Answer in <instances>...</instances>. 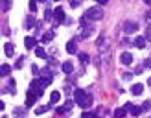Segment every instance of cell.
I'll use <instances>...</instances> for the list:
<instances>
[{
	"instance_id": "cell-1",
	"label": "cell",
	"mask_w": 151,
	"mask_h": 118,
	"mask_svg": "<svg viewBox=\"0 0 151 118\" xmlns=\"http://www.w3.org/2000/svg\"><path fill=\"white\" fill-rule=\"evenodd\" d=\"M85 17L88 20H101L103 19V9L100 6H92V7H88L85 11Z\"/></svg>"
},
{
	"instance_id": "cell-2",
	"label": "cell",
	"mask_w": 151,
	"mask_h": 118,
	"mask_svg": "<svg viewBox=\"0 0 151 118\" xmlns=\"http://www.w3.org/2000/svg\"><path fill=\"white\" fill-rule=\"evenodd\" d=\"M74 98H76V103H78L79 107L85 109V101H87V98H88V94H85V91H83V88H78V91L74 92Z\"/></svg>"
},
{
	"instance_id": "cell-3",
	"label": "cell",
	"mask_w": 151,
	"mask_h": 118,
	"mask_svg": "<svg viewBox=\"0 0 151 118\" xmlns=\"http://www.w3.org/2000/svg\"><path fill=\"white\" fill-rule=\"evenodd\" d=\"M44 87H46V85H44V81L37 78V79H33V81H32V85H29V91H33V92H37V96H41Z\"/></svg>"
},
{
	"instance_id": "cell-4",
	"label": "cell",
	"mask_w": 151,
	"mask_h": 118,
	"mask_svg": "<svg viewBox=\"0 0 151 118\" xmlns=\"http://www.w3.org/2000/svg\"><path fill=\"white\" fill-rule=\"evenodd\" d=\"M37 92H33V91H28V94H26V105L28 107H32V105H35V101H37Z\"/></svg>"
},
{
	"instance_id": "cell-5",
	"label": "cell",
	"mask_w": 151,
	"mask_h": 118,
	"mask_svg": "<svg viewBox=\"0 0 151 118\" xmlns=\"http://www.w3.org/2000/svg\"><path fill=\"white\" fill-rule=\"evenodd\" d=\"M54 19H55V22H57V24H59V22H63V20H65V9H63L61 6H59V7H55V9H54Z\"/></svg>"
},
{
	"instance_id": "cell-6",
	"label": "cell",
	"mask_w": 151,
	"mask_h": 118,
	"mask_svg": "<svg viewBox=\"0 0 151 118\" xmlns=\"http://www.w3.org/2000/svg\"><path fill=\"white\" fill-rule=\"evenodd\" d=\"M138 30V24L137 22H124V32L125 33H134Z\"/></svg>"
},
{
	"instance_id": "cell-7",
	"label": "cell",
	"mask_w": 151,
	"mask_h": 118,
	"mask_svg": "<svg viewBox=\"0 0 151 118\" xmlns=\"http://www.w3.org/2000/svg\"><path fill=\"white\" fill-rule=\"evenodd\" d=\"M129 107H131V103H125V107L116 109V111H114V118H124V116H125V113L129 111Z\"/></svg>"
},
{
	"instance_id": "cell-8",
	"label": "cell",
	"mask_w": 151,
	"mask_h": 118,
	"mask_svg": "<svg viewBox=\"0 0 151 118\" xmlns=\"http://www.w3.org/2000/svg\"><path fill=\"white\" fill-rule=\"evenodd\" d=\"M120 61H122V65H131V63H133V55L129 54V52H122Z\"/></svg>"
},
{
	"instance_id": "cell-9",
	"label": "cell",
	"mask_w": 151,
	"mask_h": 118,
	"mask_svg": "<svg viewBox=\"0 0 151 118\" xmlns=\"http://www.w3.org/2000/svg\"><path fill=\"white\" fill-rule=\"evenodd\" d=\"M133 46H137V48H140V50H142V48L146 46V37H142V35H138L137 39L133 41Z\"/></svg>"
},
{
	"instance_id": "cell-10",
	"label": "cell",
	"mask_w": 151,
	"mask_h": 118,
	"mask_svg": "<svg viewBox=\"0 0 151 118\" xmlns=\"http://www.w3.org/2000/svg\"><path fill=\"white\" fill-rule=\"evenodd\" d=\"M42 81H44V85H50L52 81H54V76H52V72H48V70H44V74H42V78H41Z\"/></svg>"
},
{
	"instance_id": "cell-11",
	"label": "cell",
	"mask_w": 151,
	"mask_h": 118,
	"mask_svg": "<svg viewBox=\"0 0 151 118\" xmlns=\"http://www.w3.org/2000/svg\"><path fill=\"white\" fill-rule=\"evenodd\" d=\"M66 52H68V54H76V52H78V46H76V39H72V41L66 42Z\"/></svg>"
},
{
	"instance_id": "cell-12",
	"label": "cell",
	"mask_w": 151,
	"mask_h": 118,
	"mask_svg": "<svg viewBox=\"0 0 151 118\" xmlns=\"http://www.w3.org/2000/svg\"><path fill=\"white\" fill-rule=\"evenodd\" d=\"M35 44H37V41H35V37H26V39H24V46H26L28 50H32V48L35 46Z\"/></svg>"
},
{
	"instance_id": "cell-13",
	"label": "cell",
	"mask_w": 151,
	"mask_h": 118,
	"mask_svg": "<svg viewBox=\"0 0 151 118\" xmlns=\"http://www.w3.org/2000/svg\"><path fill=\"white\" fill-rule=\"evenodd\" d=\"M4 54H6L7 57L15 54V48H13V44H11V42H6V44H4Z\"/></svg>"
},
{
	"instance_id": "cell-14",
	"label": "cell",
	"mask_w": 151,
	"mask_h": 118,
	"mask_svg": "<svg viewBox=\"0 0 151 118\" xmlns=\"http://www.w3.org/2000/svg\"><path fill=\"white\" fill-rule=\"evenodd\" d=\"M59 100H61V92H59V91H54V92L50 94V103H52V105H54V103H57Z\"/></svg>"
},
{
	"instance_id": "cell-15",
	"label": "cell",
	"mask_w": 151,
	"mask_h": 118,
	"mask_svg": "<svg viewBox=\"0 0 151 118\" xmlns=\"http://www.w3.org/2000/svg\"><path fill=\"white\" fill-rule=\"evenodd\" d=\"M131 92H133L134 96H138V94H142V92H144V85H140V83H137V85H133V87H131Z\"/></svg>"
},
{
	"instance_id": "cell-16",
	"label": "cell",
	"mask_w": 151,
	"mask_h": 118,
	"mask_svg": "<svg viewBox=\"0 0 151 118\" xmlns=\"http://www.w3.org/2000/svg\"><path fill=\"white\" fill-rule=\"evenodd\" d=\"M70 109H72V101H66L63 107H59V109H57V113H59V114H65V113H68Z\"/></svg>"
},
{
	"instance_id": "cell-17",
	"label": "cell",
	"mask_w": 151,
	"mask_h": 118,
	"mask_svg": "<svg viewBox=\"0 0 151 118\" xmlns=\"http://www.w3.org/2000/svg\"><path fill=\"white\" fill-rule=\"evenodd\" d=\"M61 68H63V72H65V74H72L74 66H72V63H70V61H66V63H63V66H61Z\"/></svg>"
},
{
	"instance_id": "cell-18",
	"label": "cell",
	"mask_w": 151,
	"mask_h": 118,
	"mask_svg": "<svg viewBox=\"0 0 151 118\" xmlns=\"http://www.w3.org/2000/svg\"><path fill=\"white\" fill-rule=\"evenodd\" d=\"M50 107H52V103H48V105H41V107H37V109H35V114H44Z\"/></svg>"
},
{
	"instance_id": "cell-19",
	"label": "cell",
	"mask_w": 151,
	"mask_h": 118,
	"mask_svg": "<svg viewBox=\"0 0 151 118\" xmlns=\"http://www.w3.org/2000/svg\"><path fill=\"white\" fill-rule=\"evenodd\" d=\"M142 111H144V109H142V107H137V105H131V107H129V113H131L133 116H138Z\"/></svg>"
},
{
	"instance_id": "cell-20",
	"label": "cell",
	"mask_w": 151,
	"mask_h": 118,
	"mask_svg": "<svg viewBox=\"0 0 151 118\" xmlns=\"http://www.w3.org/2000/svg\"><path fill=\"white\" fill-rule=\"evenodd\" d=\"M92 35V28L87 26V28H83V33H81V39H87V37Z\"/></svg>"
},
{
	"instance_id": "cell-21",
	"label": "cell",
	"mask_w": 151,
	"mask_h": 118,
	"mask_svg": "<svg viewBox=\"0 0 151 118\" xmlns=\"http://www.w3.org/2000/svg\"><path fill=\"white\" fill-rule=\"evenodd\" d=\"M0 72H2V76H7V74L11 72V66L7 65V63H4L2 66H0Z\"/></svg>"
},
{
	"instance_id": "cell-22",
	"label": "cell",
	"mask_w": 151,
	"mask_h": 118,
	"mask_svg": "<svg viewBox=\"0 0 151 118\" xmlns=\"http://www.w3.org/2000/svg\"><path fill=\"white\" fill-rule=\"evenodd\" d=\"M35 55L37 57H46V52H44L41 46H35Z\"/></svg>"
},
{
	"instance_id": "cell-23",
	"label": "cell",
	"mask_w": 151,
	"mask_h": 118,
	"mask_svg": "<svg viewBox=\"0 0 151 118\" xmlns=\"http://www.w3.org/2000/svg\"><path fill=\"white\" fill-rule=\"evenodd\" d=\"M52 39H54V32H46V33L42 35V41H44V42H48V41H52Z\"/></svg>"
},
{
	"instance_id": "cell-24",
	"label": "cell",
	"mask_w": 151,
	"mask_h": 118,
	"mask_svg": "<svg viewBox=\"0 0 151 118\" xmlns=\"http://www.w3.org/2000/svg\"><path fill=\"white\" fill-rule=\"evenodd\" d=\"M11 7V0H2V11H7Z\"/></svg>"
},
{
	"instance_id": "cell-25",
	"label": "cell",
	"mask_w": 151,
	"mask_h": 118,
	"mask_svg": "<svg viewBox=\"0 0 151 118\" xmlns=\"http://www.w3.org/2000/svg\"><path fill=\"white\" fill-rule=\"evenodd\" d=\"M28 7H29V11H37V2H35V0H29Z\"/></svg>"
},
{
	"instance_id": "cell-26",
	"label": "cell",
	"mask_w": 151,
	"mask_h": 118,
	"mask_svg": "<svg viewBox=\"0 0 151 118\" xmlns=\"http://www.w3.org/2000/svg\"><path fill=\"white\" fill-rule=\"evenodd\" d=\"M122 78H124L125 81H129V79H133V72H124V74H122Z\"/></svg>"
},
{
	"instance_id": "cell-27",
	"label": "cell",
	"mask_w": 151,
	"mask_h": 118,
	"mask_svg": "<svg viewBox=\"0 0 151 118\" xmlns=\"http://www.w3.org/2000/svg\"><path fill=\"white\" fill-rule=\"evenodd\" d=\"M79 59H81V63H88V55H87V54H83V52L79 54Z\"/></svg>"
},
{
	"instance_id": "cell-28",
	"label": "cell",
	"mask_w": 151,
	"mask_h": 118,
	"mask_svg": "<svg viewBox=\"0 0 151 118\" xmlns=\"http://www.w3.org/2000/svg\"><path fill=\"white\" fill-rule=\"evenodd\" d=\"M32 72L35 74V76H41V74H39L41 70H39V66H37V65H32Z\"/></svg>"
},
{
	"instance_id": "cell-29",
	"label": "cell",
	"mask_w": 151,
	"mask_h": 118,
	"mask_svg": "<svg viewBox=\"0 0 151 118\" xmlns=\"http://www.w3.org/2000/svg\"><path fill=\"white\" fill-rule=\"evenodd\" d=\"M22 65H24V57H19V59H17V63H15V66H17V68H20Z\"/></svg>"
},
{
	"instance_id": "cell-30",
	"label": "cell",
	"mask_w": 151,
	"mask_h": 118,
	"mask_svg": "<svg viewBox=\"0 0 151 118\" xmlns=\"http://www.w3.org/2000/svg\"><path fill=\"white\" fill-rule=\"evenodd\" d=\"M32 24H33V17H28L26 19V28H32Z\"/></svg>"
},
{
	"instance_id": "cell-31",
	"label": "cell",
	"mask_w": 151,
	"mask_h": 118,
	"mask_svg": "<svg viewBox=\"0 0 151 118\" xmlns=\"http://www.w3.org/2000/svg\"><path fill=\"white\" fill-rule=\"evenodd\" d=\"M146 39L151 41V26H147V30H146Z\"/></svg>"
},
{
	"instance_id": "cell-32",
	"label": "cell",
	"mask_w": 151,
	"mask_h": 118,
	"mask_svg": "<svg viewBox=\"0 0 151 118\" xmlns=\"http://www.w3.org/2000/svg\"><path fill=\"white\" fill-rule=\"evenodd\" d=\"M79 4H81V0H70V6L72 7H78Z\"/></svg>"
},
{
	"instance_id": "cell-33",
	"label": "cell",
	"mask_w": 151,
	"mask_h": 118,
	"mask_svg": "<svg viewBox=\"0 0 151 118\" xmlns=\"http://www.w3.org/2000/svg\"><path fill=\"white\" fill-rule=\"evenodd\" d=\"M9 92H15V81L9 79Z\"/></svg>"
},
{
	"instance_id": "cell-34",
	"label": "cell",
	"mask_w": 151,
	"mask_h": 118,
	"mask_svg": "<svg viewBox=\"0 0 151 118\" xmlns=\"http://www.w3.org/2000/svg\"><path fill=\"white\" fill-rule=\"evenodd\" d=\"M146 20H147V24L151 26V11H147V13H146Z\"/></svg>"
},
{
	"instance_id": "cell-35",
	"label": "cell",
	"mask_w": 151,
	"mask_h": 118,
	"mask_svg": "<svg viewBox=\"0 0 151 118\" xmlns=\"http://www.w3.org/2000/svg\"><path fill=\"white\" fill-rule=\"evenodd\" d=\"M94 2H96V4H100V6H103V4H107L109 0H94Z\"/></svg>"
},
{
	"instance_id": "cell-36",
	"label": "cell",
	"mask_w": 151,
	"mask_h": 118,
	"mask_svg": "<svg viewBox=\"0 0 151 118\" xmlns=\"http://www.w3.org/2000/svg\"><path fill=\"white\" fill-rule=\"evenodd\" d=\"M144 66H146V68H149V66H151V59H146V61H144Z\"/></svg>"
},
{
	"instance_id": "cell-37",
	"label": "cell",
	"mask_w": 151,
	"mask_h": 118,
	"mask_svg": "<svg viewBox=\"0 0 151 118\" xmlns=\"http://www.w3.org/2000/svg\"><path fill=\"white\" fill-rule=\"evenodd\" d=\"M81 118H92V114H90V113H83Z\"/></svg>"
},
{
	"instance_id": "cell-38",
	"label": "cell",
	"mask_w": 151,
	"mask_h": 118,
	"mask_svg": "<svg viewBox=\"0 0 151 118\" xmlns=\"http://www.w3.org/2000/svg\"><path fill=\"white\" fill-rule=\"evenodd\" d=\"M144 2H146V4H147V6H151V0H144Z\"/></svg>"
},
{
	"instance_id": "cell-39",
	"label": "cell",
	"mask_w": 151,
	"mask_h": 118,
	"mask_svg": "<svg viewBox=\"0 0 151 118\" xmlns=\"http://www.w3.org/2000/svg\"><path fill=\"white\" fill-rule=\"evenodd\" d=\"M147 85H149V87H151V78H149V79H147Z\"/></svg>"
},
{
	"instance_id": "cell-40",
	"label": "cell",
	"mask_w": 151,
	"mask_h": 118,
	"mask_svg": "<svg viewBox=\"0 0 151 118\" xmlns=\"http://www.w3.org/2000/svg\"><path fill=\"white\" fill-rule=\"evenodd\" d=\"M92 118H101V116H94V114H92Z\"/></svg>"
},
{
	"instance_id": "cell-41",
	"label": "cell",
	"mask_w": 151,
	"mask_h": 118,
	"mask_svg": "<svg viewBox=\"0 0 151 118\" xmlns=\"http://www.w3.org/2000/svg\"><path fill=\"white\" fill-rule=\"evenodd\" d=\"M39 2H46V0H39Z\"/></svg>"
},
{
	"instance_id": "cell-42",
	"label": "cell",
	"mask_w": 151,
	"mask_h": 118,
	"mask_svg": "<svg viewBox=\"0 0 151 118\" xmlns=\"http://www.w3.org/2000/svg\"><path fill=\"white\" fill-rule=\"evenodd\" d=\"M2 118H6V116H2Z\"/></svg>"
}]
</instances>
